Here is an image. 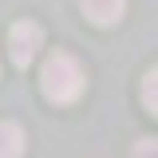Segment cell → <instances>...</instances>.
Returning <instances> with one entry per match:
<instances>
[{
	"mask_svg": "<svg viewBox=\"0 0 158 158\" xmlns=\"http://www.w3.org/2000/svg\"><path fill=\"white\" fill-rule=\"evenodd\" d=\"M142 99H146V107H150V111L158 107V95H154V71H150V75H146V83H142Z\"/></svg>",
	"mask_w": 158,
	"mask_h": 158,
	"instance_id": "5b68a950",
	"label": "cell"
},
{
	"mask_svg": "<svg viewBox=\"0 0 158 158\" xmlns=\"http://www.w3.org/2000/svg\"><path fill=\"white\" fill-rule=\"evenodd\" d=\"M40 44H44L40 24H32V20L16 24V28H12V40H8V48H12V63H16V67H28V63L36 59Z\"/></svg>",
	"mask_w": 158,
	"mask_h": 158,
	"instance_id": "7a4b0ae2",
	"label": "cell"
},
{
	"mask_svg": "<svg viewBox=\"0 0 158 158\" xmlns=\"http://www.w3.org/2000/svg\"><path fill=\"white\" fill-rule=\"evenodd\" d=\"M123 8H127V0H83V12L95 20V24H115L118 16H123Z\"/></svg>",
	"mask_w": 158,
	"mask_h": 158,
	"instance_id": "3957f363",
	"label": "cell"
},
{
	"mask_svg": "<svg viewBox=\"0 0 158 158\" xmlns=\"http://www.w3.org/2000/svg\"><path fill=\"white\" fill-rule=\"evenodd\" d=\"M83 87H87V75H83V67H79L71 56H56L44 63V95L52 99V103H75L83 95Z\"/></svg>",
	"mask_w": 158,
	"mask_h": 158,
	"instance_id": "6da1fadb",
	"label": "cell"
},
{
	"mask_svg": "<svg viewBox=\"0 0 158 158\" xmlns=\"http://www.w3.org/2000/svg\"><path fill=\"white\" fill-rule=\"evenodd\" d=\"M24 146H28V138H24V131L16 123H0V158L24 154Z\"/></svg>",
	"mask_w": 158,
	"mask_h": 158,
	"instance_id": "277c9868",
	"label": "cell"
}]
</instances>
